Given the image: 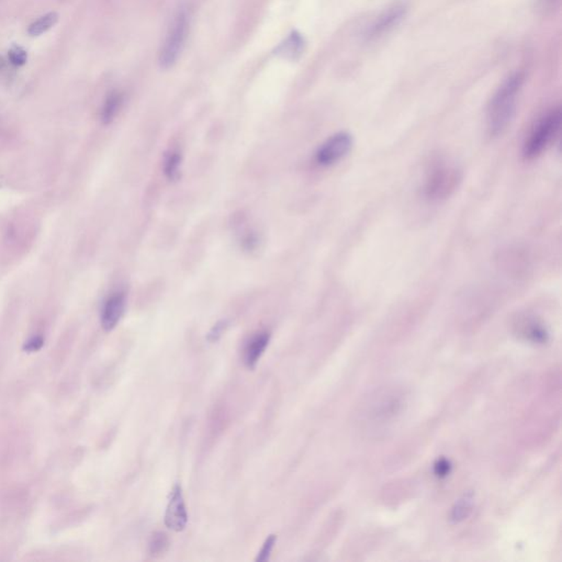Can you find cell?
Here are the masks:
<instances>
[{
  "mask_svg": "<svg viewBox=\"0 0 562 562\" xmlns=\"http://www.w3.org/2000/svg\"><path fill=\"white\" fill-rule=\"evenodd\" d=\"M277 536L276 535H269L264 543L263 548L258 552V556L256 557V561L265 562L271 557V552H273V546L276 544Z\"/></svg>",
  "mask_w": 562,
  "mask_h": 562,
  "instance_id": "19",
  "label": "cell"
},
{
  "mask_svg": "<svg viewBox=\"0 0 562 562\" xmlns=\"http://www.w3.org/2000/svg\"><path fill=\"white\" fill-rule=\"evenodd\" d=\"M188 523L186 505L182 486L179 484L173 486L169 497V504L166 507L165 525L173 531H182Z\"/></svg>",
  "mask_w": 562,
  "mask_h": 562,
  "instance_id": "7",
  "label": "cell"
},
{
  "mask_svg": "<svg viewBox=\"0 0 562 562\" xmlns=\"http://www.w3.org/2000/svg\"><path fill=\"white\" fill-rule=\"evenodd\" d=\"M463 180V171L450 160H435L431 164L423 185L424 197L433 203L447 199L457 190Z\"/></svg>",
  "mask_w": 562,
  "mask_h": 562,
  "instance_id": "2",
  "label": "cell"
},
{
  "mask_svg": "<svg viewBox=\"0 0 562 562\" xmlns=\"http://www.w3.org/2000/svg\"><path fill=\"white\" fill-rule=\"evenodd\" d=\"M190 17L187 8L182 7L173 16L160 51V64L163 69H171L182 56L189 32Z\"/></svg>",
  "mask_w": 562,
  "mask_h": 562,
  "instance_id": "4",
  "label": "cell"
},
{
  "mask_svg": "<svg viewBox=\"0 0 562 562\" xmlns=\"http://www.w3.org/2000/svg\"><path fill=\"white\" fill-rule=\"evenodd\" d=\"M450 468H452V466H450L448 460H438V461L435 463V473H436V476L444 478V477H446L447 475L450 472Z\"/></svg>",
  "mask_w": 562,
  "mask_h": 562,
  "instance_id": "22",
  "label": "cell"
},
{
  "mask_svg": "<svg viewBox=\"0 0 562 562\" xmlns=\"http://www.w3.org/2000/svg\"><path fill=\"white\" fill-rule=\"evenodd\" d=\"M182 153L177 150L171 151L165 157L164 162V173L171 182H177L180 178V169H182Z\"/></svg>",
  "mask_w": 562,
  "mask_h": 562,
  "instance_id": "14",
  "label": "cell"
},
{
  "mask_svg": "<svg viewBox=\"0 0 562 562\" xmlns=\"http://www.w3.org/2000/svg\"><path fill=\"white\" fill-rule=\"evenodd\" d=\"M407 8L405 5H394L384 10L368 29L366 37L376 40L386 35L405 18Z\"/></svg>",
  "mask_w": 562,
  "mask_h": 562,
  "instance_id": "8",
  "label": "cell"
},
{
  "mask_svg": "<svg viewBox=\"0 0 562 562\" xmlns=\"http://www.w3.org/2000/svg\"><path fill=\"white\" fill-rule=\"evenodd\" d=\"M226 327H228V322H226V321H220V322H218V323L210 330V332H209L208 337H207L209 342L214 343L219 341L220 337H222V334L225 331Z\"/></svg>",
  "mask_w": 562,
  "mask_h": 562,
  "instance_id": "20",
  "label": "cell"
},
{
  "mask_svg": "<svg viewBox=\"0 0 562 562\" xmlns=\"http://www.w3.org/2000/svg\"><path fill=\"white\" fill-rule=\"evenodd\" d=\"M518 334L524 339H528L533 343H545L548 339V333L545 329L544 324L540 323L536 318L534 316H522L518 320Z\"/></svg>",
  "mask_w": 562,
  "mask_h": 562,
  "instance_id": "11",
  "label": "cell"
},
{
  "mask_svg": "<svg viewBox=\"0 0 562 562\" xmlns=\"http://www.w3.org/2000/svg\"><path fill=\"white\" fill-rule=\"evenodd\" d=\"M8 61L15 67H22L28 61V53L20 45H12L8 51Z\"/></svg>",
  "mask_w": 562,
  "mask_h": 562,
  "instance_id": "17",
  "label": "cell"
},
{
  "mask_svg": "<svg viewBox=\"0 0 562 562\" xmlns=\"http://www.w3.org/2000/svg\"><path fill=\"white\" fill-rule=\"evenodd\" d=\"M126 305V296L124 292H116L107 299L101 312V325L105 332L112 331L118 325L124 316Z\"/></svg>",
  "mask_w": 562,
  "mask_h": 562,
  "instance_id": "9",
  "label": "cell"
},
{
  "mask_svg": "<svg viewBox=\"0 0 562 562\" xmlns=\"http://www.w3.org/2000/svg\"><path fill=\"white\" fill-rule=\"evenodd\" d=\"M271 333L262 331L256 333L247 343L244 350V363L247 368L254 369L271 342Z\"/></svg>",
  "mask_w": 562,
  "mask_h": 562,
  "instance_id": "10",
  "label": "cell"
},
{
  "mask_svg": "<svg viewBox=\"0 0 562 562\" xmlns=\"http://www.w3.org/2000/svg\"><path fill=\"white\" fill-rule=\"evenodd\" d=\"M523 83V75L514 74L494 94L486 111V129L490 137L503 135L513 121Z\"/></svg>",
  "mask_w": 562,
  "mask_h": 562,
  "instance_id": "1",
  "label": "cell"
},
{
  "mask_svg": "<svg viewBox=\"0 0 562 562\" xmlns=\"http://www.w3.org/2000/svg\"><path fill=\"white\" fill-rule=\"evenodd\" d=\"M169 540L167 535L162 531H158V533L154 534L151 538L148 550L153 557H160L162 554H165L166 550H169Z\"/></svg>",
  "mask_w": 562,
  "mask_h": 562,
  "instance_id": "16",
  "label": "cell"
},
{
  "mask_svg": "<svg viewBox=\"0 0 562 562\" xmlns=\"http://www.w3.org/2000/svg\"><path fill=\"white\" fill-rule=\"evenodd\" d=\"M471 505H472V499L470 497H465L460 500L452 510V520L454 522L465 520L470 513Z\"/></svg>",
  "mask_w": 562,
  "mask_h": 562,
  "instance_id": "18",
  "label": "cell"
},
{
  "mask_svg": "<svg viewBox=\"0 0 562 562\" xmlns=\"http://www.w3.org/2000/svg\"><path fill=\"white\" fill-rule=\"evenodd\" d=\"M352 145L354 139L348 132L335 133L318 147L314 155L316 163L321 167H331L350 154Z\"/></svg>",
  "mask_w": 562,
  "mask_h": 562,
  "instance_id": "5",
  "label": "cell"
},
{
  "mask_svg": "<svg viewBox=\"0 0 562 562\" xmlns=\"http://www.w3.org/2000/svg\"><path fill=\"white\" fill-rule=\"evenodd\" d=\"M124 103V96L121 92L113 90L107 96L103 103L100 118L103 124H109L116 119L118 113L121 110Z\"/></svg>",
  "mask_w": 562,
  "mask_h": 562,
  "instance_id": "12",
  "label": "cell"
},
{
  "mask_svg": "<svg viewBox=\"0 0 562 562\" xmlns=\"http://www.w3.org/2000/svg\"><path fill=\"white\" fill-rule=\"evenodd\" d=\"M561 126V110L552 109L534 124L523 144L525 160L539 157L554 142Z\"/></svg>",
  "mask_w": 562,
  "mask_h": 562,
  "instance_id": "3",
  "label": "cell"
},
{
  "mask_svg": "<svg viewBox=\"0 0 562 562\" xmlns=\"http://www.w3.org/2000/svg\"><path fill=\"white\" fill-rule=\"evenodd\" d=\"M258 242H259V239H258L257 235H256L255 233H253V232H250V233H247L246 235H245L242 241V244L245 250H255L256 247L258 246Z\"/></svg>",
  "mask_w": 562,
  "mask_h": 562,
  "instance_id": "21",
  "label": "cell"
},
{
  "mask_svg": "<svg viewBox=\"0 0 562 562\" xmlns=\"http://www.w3.org/2000/svg\"><path fill=\"white\" fill-rule=\"evenodd\" d=\"M43 346V339L41 337H35L30 339L28 342L24 344V350L26 352H37L41 347Z\"/></svg>",
  "mask_w": 562,
  "mask_h": 562,
  "instance_id": "23",
  "label": "cell"
},
{
  "mask_svg": "<svg viewBox=\"0 0 562 562\" xmlns=\"http://www.w3.org/2000/svg\"><path fill=\"white\" fill-rule=\"evenodd\" d=\"M402 401L399 394L393 392H386L384 394H378L375 399L369 403V409L367 410L368 423H373L375 425L379 424L389 423L392 418L399 414L402 409Z\"/></svg>",
  "mask_w": 562,
  "mask_h": 562,
  "instance_id": "6",
  "label": "cell"
},
{
  "mask_svg": "<svg viewBox=\"0 0 562 562\" xmlns=\"http://www.w3.org/2000/svg\"><path fill=\"white\" fill-rule=\"evenodd\" d=\"M305 40L298 32H292L277 49V52L286 58H296L303 53Z\"/></svg>",
  "mask_w": 562,
  "mask_h": 562,
  "instance_id": "13",
  "label": "cell"
},
{
  "mask_svg": "<svg viewBox=\"0 0 562 562\" xmlns=\"http://www.w3.org/2000/svg\"><path fill=\"white\" fill-rule=\"evenodd\" d=\"M58 22V15L56 12L45 13L44 16L40 17L35 22H32L28 28V33L31 37H40L45 32L52 29Z\"/></svg>",
  "mask_w": 562,
  "mask_h": 562,
  "instance_id": "15",
  "label": "cell"
}]
</instances>
